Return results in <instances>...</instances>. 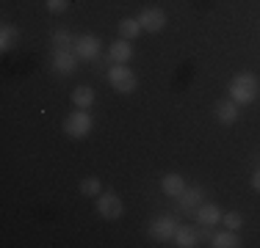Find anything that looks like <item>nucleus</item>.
Instances as JSON below:
<instances>
[{"instance_id":"1","label":"nucleus","mask_w":260,"mask_h":248,"mask_svg":"<svg viewBox=\"0 0 260 248\" xmlns=\"http://www.w3.org/2000/svg\"><path fill=\"white\" fill-rule=\"evenodd\" d=\"M257 91H260V83H257V77H255L252 72H244V74H238V77H233V83H230L233 102H238V105L255 102Z\"/></svg>"},{"instance_id":"2","label":"nucleus","mask_w":260,"mask_h":248,"mask_svg":"<svg viewBox=\"0 0 260 248\" xmlns=\"http://www.w3.org/2000/svg\"><path fill=\"white\" fill-rule=\"evenodd\" d=\"M108 83L114 86L119 94H130L136 89V74L127 66H111L108 69Z\"/></svg>"},{"instance_id":"3","label":"nucleus","mask_w":260,"mask_h":248,"mask_svg":"<svg viewBox=\"0 0 260 248\" xmlns=\"http://www.w3.org/2000/svg\"><path fill=\"white\" fill-rule=\"evenodd\" d=\"M64 133L70 135V138H86V135L91 133V119H89V113H86V110H78V113L67 116Z\"/></svg>"},{"instance_id":"4","label":"nucleus","mask_w":260,"mask_h":248,"mask_svg":"<svg viewBox=\"0 0 260 248\" xmlns=\"http://www.w3.org/2000/svg\"><path fill=\"white\" fill-rule=\"evenodd\" d=\"M97 213H100L105 221H114V218H122L125 207H122V201L116 198V193H100V198H97Z\"/></svg>"},{"instance_id":"5","label":"nucleus","mask_w":260,"mask_h":248,"mask_svg":"<svg viewBox=\"0 0 260 248\" xmlns=\"http://www.w3.org/2000/svg\"><path fill=\"white\" fill-rule=\"evenodd\" d=\"M139 25H141V30L158 33V30L166 25V14L160 9H144V11H141V17H139Z\"/></svg>"},{"instance_id":"6","label":"nucleus","mask_w":260,"mask_h":248,"mask_svg":"<svg viewBox=\"0 0 260 248\" xmlns=\"http://www.w3.org/2000/svg\"><path fill=\"white\" fill-rule=\"evenodd\" d=\"M100 53V42L94 39V36H80V39L75 42V55L83 61L94 58V55Z\"/></svg>"},{"instance_id":"7","label":"nucleus","mask_w":260,"mask_h":248,"mask_svg":"<svg viewBox=\"0 0 260 248\" xmlns=\"http://www.w3.org/2000/svg\"><path fill=\"white\" fill-rule=\"evenodd\" d=\"M175 232H177V226H175V221H172V218H158L150 226V234L155 240H172V234H175Z\"/></svg>"},{"instance_id":"8","label":"nucleus","mask_w":260,"mask_h":248,"mask_svg":"<svg viewBox=\"0 0 260 248\" xmlns=\"http://www.w3.org/2000/svg\"><path fill=\"white\" fill-rule=\"evenodd\" d=\"M130 55H133V50H130L127 39H119V42H114V45L108 47V58L114 61V64H127Z\"/></svg>"},{"instance_id":"9","label":"nucleus","mask_w":260,"mask_h":248,"mask_svg":"<svg viewBox=\"0 0 260 248\" xmlns=\"http://www.w3.org/2000/svg\"><path fill=\"white\" fill-rule=\"evenodd\" d=\"M197 221H200L202 226H213V223L221 221V210L216 207V204H202V207L197 210Z\"/></svg>"},{"instance_id":"10","label":"nucleus","mask_w":260,"mask_h":248,"mask_svg":"<svg viewBox=\"0 0 260 248\" xmlns=\"http://www.w3.org/2000/svg\"><path fill=\"white\" fill-rule=\"evenodd\" d=\"M160 188H164L166 196L177 198V196H180L183 190H185V185H183V177H180V174H166L164 182H160Z\"/></svg>"},{"instance_id":"11","label":"nucleus","mask_w":260,"mask_h":248,"mask_svg":"<svg viewBox=\"0 0 260 248\" xmlns=\"http://www.w3.org/2000/svg\"><path fill=\"white\" fill-rule=\"evenodd\" d=\"M216 119L221 124H233L238 119V102H216Z\"/></svg>"},{"instance_id":"12","label":"nucleus","mask_w":260,"mask_h":248,"mask_svg":"<svg viewBox=\"0 0 260 248\" xmlns=\"http://www.w3.org/2000/svg\"><path fill=\"white\" fill-rule=\"evenodd\" d=\"M197 240H200V234H197L191 226H180V229L175 232V245H177V248H194Z\"/></svg>"},{"instance_id":"13","label":"nucleus","mask_w":260,"mask_h":248,"mask_svg":"<svg viewBox=\"0 0 260 248\" xmlns=\"http://www.w3.org/2000/svg\"><path fill=\"white\" fill-rule=\"evenodd\" d=\"M75 61H78V55L67 53V50H58L55 58H53V64H55V69H58V72L70 74V72H75Z\"/></svg>"},{"instance_id":"14","label":"nucleus","mask_w":260,"mask_h":248,"mask_svg":"<svg viewBox=\"0 0 260 248\" xmlns=\"http://www.w3.org/2000/svg\"><path fill=\"white\" fill-rule=\"evenodd\" d=\"M72 102H75L80 110L91 108V102H94V91H91L89 86H78V89L72 91Z\"/></svg>"},{"instance_id":"15","label":"nucleus","mask_w":260,"mask_h":248,"mask_svg":"<svg viewBox=\"0 0 260 248\" xmlns=\"http://www.w3.org/2000/svg\"><path fill=\"white\" fill-rule=\"evenodd\" d=\"M210 245H213V248H235L241 243H238V237L233 234V229H227V232H221V234H213Z\"/></svg>"},{"instance_id":"16","label":"nucleus","mask_w":260,"mask_h":248,"mask_svg":"<svg viewBox=\"0 0 260 248\" xmlns=\"http://www.w3.org/2000/svg\"><path fill=\"white\" fill-rule=\"evenodd\" d=\"M17 39H20V30L11 28V25H3V30H0V47L11 50V47L17 45Z\"/></svg>"},{"instance_id":"17","label":"nucleus","mask_w":260,"mask_h":248,"mask_svg":"<svg viewBox=\"0 0 260 248\" xmlns=\"http://www.w3.org/2000/svg\"><path fill=\"white\" fill-rule=\"evenodd\" d=\"M119 33H122V39H136V36L141 33V25H139V20H122L119 22Z\"/></svg>"},{"instance_id":"18","label":"nucleus","mask_w":260,"mask_h":248,"mask_svg":"<svg viewBox=\"0 0 260 248\" xmlns=\"http://www.w3.org/2000/svg\"><path fill=\"white\" fill-rule=\"evenodd\" d=\"M200 196H202V190H200V188H185L183 193H180V204H183V210H191L194 204H200Z\"/></svg>"},{"instance_id":"19","label":"nucleus","mask_w":260,"mask_h":248,"mask_svg":"<svg viewBox=\"0 0 260 248\" xmlns=\"http://www.w3.org/2000/svg\"><path fill=\"white\" fill-rule=\"evenodd\" d=\"M80 193L83 196H100V179H83V182H80Z\"/></svg>"},{"instance_id":"20","label":"nucleus","mask_w":260,"mask_h":248,"mask_svg":"<svg viewBox=\"0 0 260 248\" xmlns=\"http://www.w3.org/2000/svg\"><path fill=\"white\" fill-rule=\"evenodd\" d=\"M53 42L58 45V50H67V47H70V42H72V36L67 33V30H55V33H53Z\"/></svg>"},{"instance_id":"21","label":"nucleus","mask_w":260,"mask_h":248,"mask_svg":"<svg viewBox=\"0 0 260 248\" xmlns=\"http://www.w3.org/2000/svg\"><path fill=\"white\" fill-rule=\"evenodd\" d=\"M221 221H224V226H227V229H233V232L241 226V215H238V213H227Z\"/></svg>"},{"instance_id":"22","label":"nucleus","mask_w":260,"mask_h":248,"mask_svg":"<svg viewBox=\"0 0 260 248\" xmlns=\"http://www.w3.org/2000/svg\"><path fill=\"white\" fill-rule=\"evenodd\" d=\"M64 9H67V0H47V11H53V14H61Z\"/></svg>"},{"instance_id":"23","label":"nucleus","mask_w":260,"mask_h":248,"mask_svg":"<svg viewBox=\"0 0 260 248\" xmlns=\"http://www.w3.org/2000/svg\"><path fill=\"white\" fill-rule=\"evenodd\" d=\"M252 185H255V190H260V171H255V177H252Z\"/></svg>"}]
</instances>
